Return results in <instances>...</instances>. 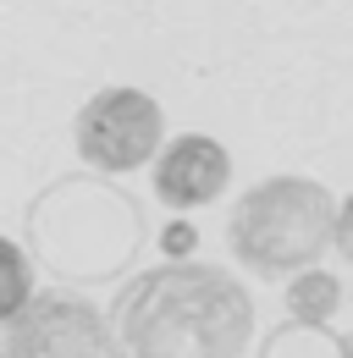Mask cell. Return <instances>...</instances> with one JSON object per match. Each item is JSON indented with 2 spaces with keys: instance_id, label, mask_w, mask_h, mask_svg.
Wrapping results in <instances>:
<instances>
[{
  "instance_id": "8",
  "label": "cell",
  "mask_w": 353,
  "mask_h": 358,
  "mask_svg": "<svg viewBox=\"0 0 353 358\" xmlns=\"http://www.w3.org/2000/svg\"><path fill=\"white\" fill-rule=\"evenodd\" d=\"M28 298H34V265H28V254L11 237H0V325L22 309Z\"/></svg>"
},
{
  "instance_id": "9",
  "label": "cell",
  "mask_w": 353,
  "mask_h": 358,
  "mask_svg": "<svg viewBox=\"0 0 353 358\" xmlns=\"http://www.w3.org/2000/svg\"><path fill=\"white\" fill-rule=\"evenodd\" d=\"M160 254H166V259H193V254H199L193 221H172L166 226V231H160Z\"/></svg>"
},
{
  "instance_id": "7",
  "label": "cell",
  "mask_w": 353,
  "mask_h": 358,
  "mask_svg": "<svg viewBox=\"0 0 353 358\" xmlns=\"http://www.w3.org/2000/svg\"><path fill=\"white\" fill-rule=\"evenodd\" d=\"M260 358H342V336L331 325H304V320H287L265 336Z\"/></svg>"
},
{
  "instance_id": "6",
  "label": "cell",
  "mask_w": 353,
  "mask_h": 358,
  "mask_svg": "<svg viewBox=\"0 0 353 358\" xmlns=\"http://www.w3.org/2000/svg\"><path fill=\"white\" fill-rule=\"evenodd\" d=\"M342 309V281L331 270H298L287 275V320H304V325H331V314Z\"/></svg>"
},
{
  "instance_id": "2",
  "label": "cell",
  "mask_w": 353,
  "mask_h": 358,
  "mask_svg": "<svg viewBox=\"0 0 353 358\" xmlns=\"http://www.w3.org/2000/svg\"><path fill=\"white\" fill-rule=\"evenodd\" d=\"M331 215L337 199L309 177H265L254 182L232 215H226V248L243 270L265 281H287L298 270L320 265L331 248Z\"/></svg>"
},
{
  "instance_id": "1",
  "label": "cell",
  "mask_w": 353,
  "mask_h": 358,
  "mask_svg": "<svg viewBox=\"0 0 353 358\" xmlns=\"http://www.w3.org/2000/svg\"><path fill=\"white\" fill-rule=\"evenodd\" d=\"M249 336V287L199 259H166L132 275L105 314V358H243Z\"/></svg>"
},
{
  "instance_id": "4",
  "label": "cell",
  "mask_w": 353,
  "mask_h": 358,
  "mask_svg": "<svg viewBox=\"0 0 353 358\" xmlns=\"http://www.w3.org/2000/svg\"><path fill=\"white\" fill-rule=\"evenodd\" d=\"M6 358H105V314L83 292H34L6 320Z\"/></svg>"
},
{
  "instance_id": "11",
  "label": "cell",
  "mask_w": 353,
  "mask_h": 358,
  "mask_svg": "<svg viewBox=\"0 0 353 358\" xmlns=\"http://www.w3.org/2000/svg\"><path fill=\"white\" fill-rule=\"evenodd\" d=\"M342 358H353V331H348V336H342Z\"/></svg>"
},
{
  "instance_id": "5",
  "label": "cell",
  "mask_w": 353,
  "mask_h": 358,
  "mask_svg": "<svg viewBox=\"0 0 353 358\" xmlns=\"http://www.w3.org/2000/svg\"><path fill=\"white\" fill-rule=\"evenodd\" d=\"M232 182V155L205 133H182L155 155V199L166 210H199L216 204Z\"/></svg>"
},
{
  "instance_id": "3",
  "label": "cell",
  "mask_w": 353,
  "mask_h": 358,
  "mask_svg": "<svg viewBox=\"0 0 353 358\" xmlns=\"http://www.w3.org/2000/svg\"><path fill=\"white\" fill-rule=\"evenodd\" d=\"M78 155L94 171H138L160 155L166 143V116L144 89H99L78 110Z\"/></svg>"
},
{
  "instance_id": "10",
  "label": "cell",
  "mask_w": 353,
  "mask_h": 358,
  "mask_svg": "<svg viewBox=\"0 0 353 358\" xmlns=\"http://www.w3.org/2000/svg\"><path fill=\"white\" fill-rule=\"evenodd\" d=\"M331 248L353 265V193L337 204V215H331Z\"/></svg>"
},
{
  "instance_id": "12",
  "label": "cell",
  "mask_w": 353,
  "mask_h": 358,
  "mask_svg": "<svg viewBox=\"0 0 353 358\" xmlns=\"http://www.w3.org/2000/svg\"><path fill=\"white\" fill-rule=\"evenodd\" d=\"M0 358H6V348H0Z\"/></svg>"
}]
</instances>
